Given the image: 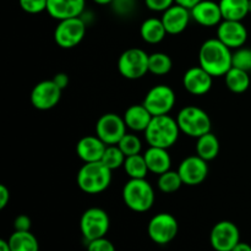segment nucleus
<instances>
[{"instance_id":"58836bf2","label":"nucleus","mask_w":251,"mask_h":251,"mask_svg":"<svg viewBox=\"0 0 251 251\" xmlns=\"http://www.w3.org/2000/svg\"><path fill=\"white\" fill-rule=\"evenodd\" d=\"M53 81L61 88V90H64V88H66V86L69 85V76L64 73H59L54 76Z\"/></svg>"},{"instance_id":"39448f33","label":"nucleus","mask_w":251,"mask_h":251,"mask_svg":"<svg viewBox=\"0 0 251 251\" xmlns=\"http://www.w3.org/2000/svg\"><path fill=\"white\" fill-rule=\"evenodd\" d=\"M176 123L180 132L194 139L210 132L212 125L210 115L196 105H186L181 108L176 115Z\"/></svg>"},{"instance_id":"37998d69","label":"nucleus","mask_w":251,"mask_h":251,"mask_svg":"<svg viewBox=\"0 0 251 251\" xmlns=\"http://www.w3.org/2000/svg\"><path fill=\"white\" fill-rule=\"evenodd\" d=\"M93 1L98 5H108V4H112L114 0H93Z\"/></svg>"},{"instance_id":"6e6552de","label":"nucleus","mask_w":251,"mask_h":251,"mask_svg":"<svg viewBox=\"0 0 251 251\" xmlns=\"http://www.w3.org/2000/svg\"><path fill=\"white\" fill-rule=\"evenodd\" d=\"M109 227V216L100 207L88 208L81 216L80 230L87 242L105 237Z\"/></svg>"},{"instance_id":"a19ab883","label":"nucleus","mask_w":251,"mask_h":251,"mask_svg":"<svg viewBox=\"0 0 251 251\" xmlns=\"http://www.w3.org/2000/svg\"><path fill=\"white\" fill-rule=\"evenodd\" d=\"M232 251H251V245L248 244V243L239 242L234 248H233Z\"/></svg>"},{"instance_id":"7c9ffc66","label":"nucleus","mask_w":251,"mask_h":251,"mask_svg":"<svg viewBox=\"0 0 251 251\" xmlns=\"http://www.w3.org/2000/svg\"><path fill=\"white\" fill-rule=\"evenodd\" d=\"M125 158H126V156L123 153V151L119 149L118 145H109L105 149L100 162L104 166H107L110 171H115V169L122 168L124 166Z\"/></svg>"},{"instance_id":"c03bdc74","label":"nucleus","mask_w":251,"mask_h":251,"mask_svg":"<svg viewBox=\"0 0 251 251\" xmlns=\"http://www.w3.org/2000/svg\"><path fill=\"white\" fill-rule=\"evenodd\" d=\"M249 9H250V12H251V0H250V2H249Z\"/></svg>"},{"instance_id":"412c9836","label":"nucleus","mask_w":251,"mask_h":251,"mask_svg":"<svg viewBox=\"0 0 251 251\" xmlns=\"http://www.w3.org/2000/svg\"><path fill=\"white\" fill-rule=\"evenodd\" d=\"M144 157L146 159L147 168L151 173L161 176V174L171 171L172 158L167 149L150 146L144 153Z\"/></svg>"},{"instance_id":"f257e3e1","label":"nucleus","mask_w":251,"mask_h":251,"mask_svg":"<svg viewBox=\"0 0 251 251\" xmlns=\"http://www.w3.org/2000/svg\"><path fill=\"white\" fill-rule=\"evenodd\" d=\"M232 49L218 38L203 42L199 50V65L213 77L225 76L232 68Z\"/></svg>"},{"instance_id":"cd10ccee","label":"nucleus","mask_w":251,"mask_h":251,"mask_svg":"<svg viewBox=\"0 0 251 251\" xmlns=\"http://www.w3.org/2000/svg\"><path fill=\"white\" fill-rule=\"evenodd\" d=\"M123 168L130 179H145L150 172L147 168L146 159L141 153L127 156L125 158Z\"/></svg>"},{"instance_id":"4be33fe9","label":"nucleus","mask_w":251,"mask_h":251,"mask_svg":"<svg viewBox=\"0 0 251 251\" xmlns=\"http://www.w3.org/2000/svg\"><path fill=\"white\" fill-rule=\"evenodd\" d=\"M124 122L126 124L127 129L132 131H144L151 123L153 115L147 110L144 104H134L130 105L124 113Z\"/></svg>"},{"instance_id":"473e14b6","label":"nucleus","mask_w":251,"mask_h":251,"mask_svg":"<svg viewBox=\"0 0 251 251\" xmlns=\"http://www.w3.org/2000/svg\"><path fill=\"white\" fill-rule=\"evenodd\" d=\"M232 65L233 68L242 69L248 73L251 71V49L245 47L235 49V51H233Z\"/></svg>"},{"instance_id":"7ed1b4c3","label":"nucleus","mask_w":251,"mask_h":251,"mask_svg":"<svg viewBox=\"0 0 251 251\" xmlns=\"http://www.w3.org/2000/svg\"><path fill=\"white\" fill-rule=\"evenodd\" d=\"M112 172L100 161L85 163L77 172L76 183L81 191L90 195H97L109 188Z\"/></svg>"},{"instance_id":"dca6fc26","label":"nucleus","mask_w":251,"mask_h":251,"mask_svg":"<svg viewBox=\"0 0 251 251\" xmlns=\"http://www.w3.org/2000/svg\"><path fill=\"white\" fill-rule=\"evenodd\" d=\"M212 83L213 76H211L200 65L188 69L183 76L184 88L193 96H203L208 93Z\"/></svg>"},{"instance_id":"20e7f679","label":"nucleus","mask_w":251,"mask_h":251,"mask_svg":"<svg viewBox=\"0 0 251 251\" xmlns=\"http://www.w3.org/2000/svg\"><path fill=\"white\" fill-rule=\"evenodd\" d=\"M123 201L127 208L137 213L147 212L154 203V190L145 179H130L123 188Z\"/></svg>"},{"instance_id":"5701e85b","label":"nucleus","mask_w":251,"mask_h":251,"mask_svg":"<svg viewBox=\"0 0 251 251\" xmlns=\"http://www.w3.org/2000/svg\"><path fill=\"white\" fill-rule=\"evenodd\" d=\"M140 34L144 42L149 44H158L166 38L167 33L164 25L161 19L157 17H150L142 22L140 27Z\"/></svg>"},{"instance_id":"4468645a","label":"nucleus","mask_w":251,"mask_h":251,"mask_svg":"<svg viewBox=\"0 0 251 251\" xmlns=\"http://www.w3.org/2000/svg\"><path fill=\"white\" fill-rule=\"evenodd\" d=\"M178 173L183 180L184 185L196 186L202 184L206 180L208 174L207 161L195 156H189L181 161L179 164Z\"/></svg>"},{"instance_id":"79ce46f5","label":"nucleus","mask_w":251,"mask_h":251,"mask_svg":"<svg viewBox=\"0 0 251 251\" xmlns=\"http://www.w3.org/2000/svg\"><path fill=\"white\" fill-rule=\"evenodd\" d=\"M0 251H11V248H10V244L7 240H0Z\"/></svg>"},{"instance_id":"aec40b11","label":"nucleus","mask_w":251,"mask_h":251,"mask_svg":"<svg viewBox=\"0 0 251 251\" xmlns=\"http://www.w3.org/2000/svg\"><path fill=\"white\" fill-rule=\"evenodd\" d=\"M86 0H48L47 12L53 19L61 20L80 17L85 10Z\"/></svg>"},{"instance_id":"2eb2a0df","label":"nucleus","mask_w":251,"mask_h":251,"mask_svg":"<svg viewBox=\"0 0 251 251\" xmlns=\"http://www.w3.org/2000/svg\"><path fill=\"white\" fill-rule=\"evenodd\" d=\"M217 38L228 48H242L247 43L248 29L242 21L223 20L217 26Z\"/></svg>"},{"instance_id":"4c0bfd02","label":"nucleus","mask_w":251,"mask_h":251,"mask_svg":"<svg viewBox=\"0 0 251 251\" xmlns=\"http://www.w3.org/2000/svg\"><path fill=\"white\" fill-rule=\"evenodd\" d=\"M10 201V190L6 185L0 184V210H4Z\"/></svg>"},{"instance_id":"f03ea898","label":"nucleus","mask_w":251,"mask_h":251,"mask_svg":"<svg viewBox=\"0 0 251 251\" xmlns=\"http://www.w3.org/2000/svg\"><path fill=\"white\" fill-rule=\"evenodd\" d=\"M180 135V129L176 119L171 115H157L145 130V139L150 146L167 149L176 144Z\"/></svg>"},{"instance_id":"ea45409f","label":"nucleus","mask_w":251,"mask_h":251,"mask_svg":"<svg viewBox=\"0 0 251 251\" xmlns=\"http://www.w3.org/2000/svg\"><path fill=\"white\" fill-rule=\"evenodd\" d=\"M202 0H176V4L181 5V6L186 7V9H193L196 4H199Z\"/></svg>"},{"instance_id":"423d86ee","label":"nucleus","mask_w":251,"mask_h":251,"mask_svg":"<svg viewBox=\"0 0 251 251\" xmlns=\"http://www.w3.org/2000/svg\"><path fill=\"white\" fill-rule=\"evenodd\" d=\"M149 58L140 48L126 49L118 59V70L127 80H139L149 73Z\"/></svg>"},{"instance_id":"a878e982","label":"nucleus","mask_w":251,"mask_h":251,"mask_svg":"<svg viewBox=\"0 0 251 251\" xmlns=\"http://www.w3.org/2000/svg\"><path fill=\"white\" fill-rule=\"evenodd\" d=\"M9 244L11 251H39V243L37 238L28 232L15 230L9 238Z\"/></svg>"},{"instance_id":"9b49d317","label":"nucleus","mask_w":251,"mask_h":251,"mask_svg":"<svg viewBox=\"0 0 251 251\" xmlns=\"http://www.w3.org/2000/svg\"><path fill=\"white\" fill-rule=\"evenodd\" d=\"M126 129L124 118L115 113H105L96 123V135L107 146L119 144L123 136L126 134Z\"/></svg>"},{"instance_id":"1a4fd4ad","label":"nucleus","mask_w":251,"mask_h":251,"mask_svg":"<svg viewBox=\"0 0 251 251\" xmlns=\"http://www.w3.org/2000/svg\"><path fill=\"white\" fill-rule=\"evenodd\" d=\"M179 225L173 215L167 212L157 213L150 220L147 233L150 239L158 245H167L176 239Z\"/></svg>"},{"instance_id":"0eeeda50","label":"nucleus","mask_w":251,"mask_h":251,"mask_svg":"<svg viewBox=\"0 0 251 251\" xmlns=\"http://www.w3.org/2000/svg\"><path fill=\"white\" fill-rule=\"evenodd\" d=\"M86 34V24L80 17L61 20L54 29V41L63 49H71L82 42Z\"/></svg>"},{"instance_id":"f3484780","label":"nucleus","mask_w":251,"mask_h":251,"mask_svg":"<svg viewBox=\"0 0 251 251\" xmlns=\"http://www.w3.org/2000/svg\"><path fill=\"white\" fill-rule=\"evenodd\" d=\"M191 19L203 27L218 26L223 21V15L218 2L202 0L190 9Z\"/></svg>"},{"instance_id":"b1692460","label":"nucleus","mask_w":251,"mask_h":251,"mask_svg":"<svg viewBox=\"0 0 251 251\" xmlns=\"http://www.w3.org/2000/svg\"><path fill=\"white\" fill-rule=\"evenodd\" d=\"M250 0H220V7L222 11L223 20H233V21H243L248 14Z\"/></svg>"},{"instance_id":"c9c22d12","label":"nucleus","mask_w":251,"mask_h":251,"mask_svg":"<svg viewBox=\"0 0 251 251\" xmlns=\"http://www.w3.org/2000/svg\"><path fill=\"white\" fill-rule=\"evenodd\" d=\"M176 0H145V4L151 11L164 12L167 9L174 5Z\"/></svg>"},{"instance_id":"c85d7f7f","label":"nucleus","mask_w":251,"mask_h":251,"mask_svg":"<svg viewBox=\"0 0 251 251\" xmlns=\"http://www.w3.org/2000/svg\"><path fill=\"white\" fill-rule=\"evenodd\" d=\"M172 68H173V61L168 54L162 51L150 54L149 73L156 76H163L171 73Z\"/></svg>"},{"instance_id":"ddd939ff","label":"nucleus","mask_w":251,"mask_h":251,"mask_svg":"<svg viewBox=\"0 0 251 251\" xmlns=\"http://www.w3.org/2000/svg\"><path fill=\"white\" fill-rule=\"evenodd\" d=\"M61 91L63 90L53 80H44L32 88L29 100L36 109H53L60 100Z\"/></svg>"},{"instance_id":"c756f323","label":"nucleus","mask_w":251,"mask_h":251,"mask_svg":"<svg viewBox=\"0 0 251 251\" xmlns=\"http://www.w3.org/2000/svg\"><path fill=\"white\" fill-rule=\"evenodd\" d=\"M181 185H184V183L178 171L176 172L171 169V171L158 176V179H157V186H158L159 191L164 194L176 193L181 188Z\"/></svg>"},{"instance_id":"393cba45","label":"nucleus","mask_w":251,"mask_h":251,"mask_svg":"<svg viewBox=\"0 0 251 251\" xmlns=\"http://www.w3.org/2000/svg\"><path fill=\"white\" fill-rule=\"evenodd\" d=\"M196 141V154L205 161H213L220 153V141L212 132L198 137Z\"/></svg>"},{"instance_id":"f8f14e48","label":"nucleus","mask_w":251,"mask_h":251,"mask_svg":"<svg viewBox=\"0 0 251 251\" xmlns=\"http://www.w3.org/2000/svg\"><path fill=\"white\" fill-rule=\"evenodd\" d=\"M240 242L239 228L230 221L216 223L210 233L211 247L216 251H232Z\"/></svg>"},{"instance_id":"bb28decb","label":"nucleus","mask_w":251,"mask_h":251,"mask_svg":"<svg viewBox=\"0 0 251 251\" xmlns=\"http://www.w3.org/2000/svg\"><path fill=\"white\" fill-rule=\"evenodd\" d=\"M225 80L228 90L232 91L233 93L245 92L250 86L249 73L242 69L233 68V66L225 75Z\"/></svg>"},{"instance_id":"6ab92c4d","label":"nucleus","mask_w":251,"mask_h":251,"mask_svg":"<svg viewBox=\"0 0 251 251\" xmlns=\"http://www.w3.org/2000/svg\"><path fill=\"white\" fill-rule=\"evenodd\" d=\"M107 145L97 135H87L76 144V154L83 163L98 162L102 159Z\"/></svg>"},{"instance_id":"a211bd4d","label":"nucleus","mask_w":251,"mask_h":251,"mask_svg":"<svg viewBox=\"0 0 251 251\" xmlns=\"http://www.w3.org/2000/svg\"><path fill=\"white\" fill-rule=\"evenodd\" d=\"M168 34H180L189 26L191 20L190 10L179 4L172 5L163 12L161 17Z\"/></svg>"},{"instance_id":"f704fd0d","label":"nucleus","mask_w":251,"mask_h":251,"mask_svg":"<svg viewBox=\"0 0 251 251\" xmlns=\"http://www.w3.org/2000/svg\"><path fill=\"white\" fill-rule=\"evenodd\" d=\"M87 243V251H115L113 243L108 240L105 237L91 240V242Z\"/></svg>"},{"instance_id":"72a5a7b5","label":"nucleus","mask_w":251,"mask_h":251,"mask_svg":"<svg viewBox=\"0 0 251 251\" xmlns=\"http://www.w3.org/2000/svg\"><path fill=\"white\" fill-rule=\"evenodd\" d=\"M19 4L25 12L36 15L47 11L48 0H19Z\"/></svg>"},{"instance_id":"9d476101","label":"nucleus","mask_w":251,"mask_h":251,"mask_svg":"<svg viewBox=\"0 0 251 251\" xmlns=\"http://www.w3.org/2000/svg\"><path fill=\"white\" fill-rule=\"evenodd\" d=\"M176 93L173 88L167 85H156L150 88L145 96L142 104L153 117L167 115L176 105Z\"/></svg>"},{"instance_id":"2f4dec72","label":"nucleus","mask_w":251,"mask_h":251,"mask_svg":"<svg viewBox=\"0 0 251 251\" xmlns=\"http://www.w3.org/2000/svg\"><path fill=\"white\" fill-rule=\"evenodd\" d=\"M118 146L122 150L123 153L127 157L132 156V154H139L142 150V142L139 136L126 132L119 141Z\"/></svg>"},{"instance_id":"e433bc0d","label":"nucleus","mask_w":251,"mask_h":251,"mask_svg":"<svg viewBox=\"0 0 251 251\" xmlns=\"http://www.w3.org/2000/svg\"><path fill=\"white\" fill-rule=\"evenodd\" d=\"M31 218L26 215H19L14 221L15 230H20V232H28L31 230Z\"/></svg>"}]
</instances>
